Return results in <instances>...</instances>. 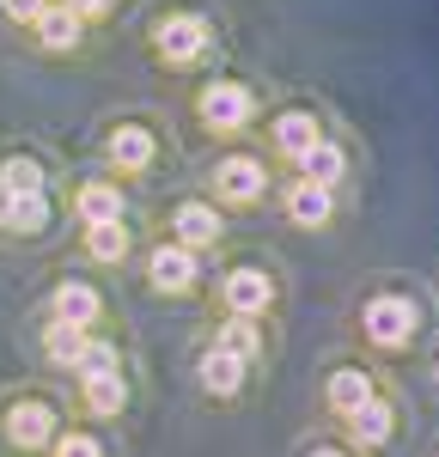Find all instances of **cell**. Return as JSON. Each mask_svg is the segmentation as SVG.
<instances>
[{"label":"cell","mask_w":439,"mask_h":457,"mask_svg":"<svg viewBox=\"0 0 439 457\" xmlns=\"http://www.w3.org/2000/svg\"><path fill=\"white\" fill-rule=\"evenodd\" d=\"M153 49H159V62H171V68L202 62V49H208V19H195V12L159 19V25H153Z\"/></svg>","instance_id":"6da1fadb"},{"label":"cell","mask_w":439,"mask_h":457,"mask_svg":"<svg viewBox=\"0 0 439 457\" xmlns=\"http://www.w3.org/2000/svg\"><path fill=\"white\" fill-rule=\"evenodd\" d=\"M195 110H202V122H208L214 135H238V129L251 122V92L232 86V79H214V86H202Z\"/></svg>","instance_id":"7a4b0ae2"},{"label":"cell","mask_w":439,"mask_h":457,"mask_svg":"<svg viewBox=\"0 0 439 457\" xmlns=\"http://www.w3.org/2000/svg\"><path fill=\"white\" fill-rule=\"evenodd\" d=\"M366 336L378 342V348H402L409 336H415V305L409 299H397V293H378L372 305H366Z\"/></svg>","instance_id":"3957f363"},{"label":"cell","mask_w":439,"mask_h":457,"mask_svg":"<svg viewBox=\"0 0 439 457\" xmlns=\"http://www.w3.org/2000/svg\"><path fill=\"white\" fill-rule=\"evenodd\" d=\"M269 189V171H262V159H244V153H232V159H220L214 165V195L220 202H256Z\"/></svg>","instance_id":"277c9868"},{"label":"cell","mask_w":439,"mask_h":457,"mask_svg":"<svg viewBox=\"0 0 439 457\" xmlns=\"http://www.w3.org/2000/svg\"><path fill=\"white\" fill-rule=\"evenodd\" d=\"M269 299H275V281L262 269H232L226 275V305H232V317H262Z\"/></svg>","instance_id":"5b68a950"},{"label":"cell","mask_w":439,"mask_h":457,"mask_svg":"<svg viewBox=\"0 0 439 457\" xmlns=\"http://www.w3.org/2000/svg\"><path fill=\"white\" fill-rule=\"evenodd\" d=\"M146 275H153L159 293H189V287H195V250L159 245V250H153V262H146Z\"/></svg>","instance_id":"8992f818"},{"label":"cell","mask_w":439,"mask_h":457,"mask_svg":"<svg viewBox=\"0 0 439 457\" xmlns=\"http://www.w3.org/2000/svg\"><path fill=\"white\" fill-rule=\"evenodd\" d=\"M6 439L25 445V452L49 445V439H55V415H49V403H19V409L6 415Z\"/></svg>","instance_id":"52a82bcc"},{"label":"cell","mask_w":439,"mask_h":457,"mask_svg":"<svg viewBox=\"0 0 439 457\" xmlns=\"http://www.w3.org/2000/svg\"><path fill=\"white\" fill-rule=\"evenodd\" d=\"M171 226H178V245H183V250H208V245H220V213L208 208V202H183Z\"/></svg>","instance_id":"ba28073f"},{"label":"cell","mask_w":439,"mask_h":457,"mask_svg":"<svg viewBox=\"0 0 439 457\" xmlns=\"http://www.w3.org/2000/svg\"><path fill=\"white\" fill-rule=\"evenodd\" d=\"M110 165H116V171H146V165H153V135L135 129V122L116 129V135H110Z\"/></svg>","instance_id":"9c48e42d"},{"label":"cell","mask_w":439,"mask_h":457,"mask_svg":"<svg viewBox=\"0 0 439 457\" xmlns=\"http://www.w3.org/2000/svg\"><path fill=\"white\" fill-rule=\"evenodd\" d=\"M324 141V129H318V116H305V110H287V116H275V146L287 153V159H299L305 146Z\"/></svg>","instance_id":"30bf717a"},{"label":"cell","mask_w":439,"mask_h":457,"mask_svg":"<svg viewBox=\"0 0 439 457\" xmlns=\"http://www.w3.org/2000/svg\"><path fill=\"white\" fill-rule=\"evenodd\" d=\"M329 208H335V202H329L324 183H305V177H299V183L287 189V213H293V226H324Z\"/></svg>","instance_id":"8fae6325"},{"label":"cell","mask_w":439,"mask_h":457,"mask_svg":"<svg viewBox=\"0 0 439 457\" xmlns=\"http://www.w3.org/2000/svg\"><path fill=\"white\" fill-rule=\"evenodd\" d=\"M98 317V293L86 281H62L55 287V323H73V329H86Z\"/></svg>","instance_id":"7c38bea8"},{"label":"cell","mask_w":439,"mask_h":457,"mask_svg":"<svg viewBox=\"0 0 439 457\" xmlns=\"http://www.w3.org/2000/svg\"><path fill=\"white\" fill-rule=\"evenodd\" d=\"M73 208L86 226H110V220H122V195H116V183H86Z\"/></svg>","instance_id":"4fadbf2b"},{"label":"cell","mask_w":439,"mask_h":457,"mask_svg":"<svg viewBox=\"0 0 439 457\" xmlns=\"http://www.w3.org/2000/svg\"><path fill=\"white\" fill-rule=\"evenodd\" d=\"M202 385L214 390V396H232V390L244 385V360H232L226 348H208L202 353Z\"/></svg>","instance_id":"5bb4252c"},{"label":"cell","mask_w":439,"mask_h":457,"mask_svg":"<svg viewBox=\"0 0 439 457\" xmlns=\"http://www.w3.org/2000/svg\"><path fill=\"white\" fill-rule=\"evenodd\" d=\"M31 25H37V37H43V49H73V43H79V19H73L68 6H43Z\"/></svg>","instance_id":"9a60e30c"},{"label":"cell","mask_w":439,"mask_h":457,"mask_svg":"<svg viewBox=\"0 0 439 457\" xmlns=\"http://www.w3.org/2000/svg\"><path fill=\"white\" fill-rule=\"evenodd\" d=\"M348 427H354V439H360V445H385V439H391V403L366 396L360 409L348 415Z\"/></svg>","instance_id":"2e32d148"},{"label":"cell","mask_w":439,"mask_h":457,"mask_svg":"<svg viewBox=\"0 0 439 457\" xmlns=\"http://www.w3.org/2000/svg\"><path fill=\"white\" fill-rule=\"evenodd\" d=\"M342 165H348V159H342V146H329V141H318V146H305V153H299V177H305V183H335V177H342Z\"/></svg>","instance_id":"e0dca14e"},{"label":"cell","mask_w":439,"mask_h":457,"mask_svg":"<svg viewBox=\"0 0 439 457\" xmlns=\"http://www.w3.org/2000/svg\"><path fill=\"white\" fill-rule=\"evenodd\" d=\"M366 396H372V378H366V372H354V366L329 378V409H335V415H354Z\"/></svg>","instance_id":"ac0fdd59"},{"label":"cell","mask_w":439,"mask_h":457,"mask_svg":"<svg viewBox=\"0 0 439 457\" xmlns=\"http://www.w3.org/2000/svg\"><path fill=\"white\" fill-rule=\"evenodd\" d=\"M122 403H128L122 372H98V378H86V409H92V415H122Z\"/></svg>","instance_id":"d6986e66"},{"label":"cell","mask_w":439,"mask_h":457,"mask_svg":"<svg viewBox=\"0 0 439 457\" xmlns=\"http://www.w3.org/2000/svg\"><path fill=\"white\" fill-rule=\"evenodd\" d=\"M86 250H92L98 262H122V256H128V226H122V220H110V226H86Z\"/></svg>","instance_id":"ffe728a7"},{"label":"cell","mask_w":439,"mask_h":457,"mask_svg":"<svg viewBox=\"0 0 439 457\" xmlns=\"http://www.w3.org/2000/svg\"><path fill=\"white\" fill-rule=\"evenodd\" d=\"M214 348H226L232 360H251L256 348H262V329H256V317H232L226 329H220V342Z\"/></svg>","instance_id":"44dd1931"},{"label":"cell","mask_w":439,"mask_h":457,"mask_svg":"<svg viewBox=\"0 0 439 457\" xmlns=\"http://www.w3.org/2000/svg\"><path fill=\"white\" fill-rule=\"evenodd\" d=\"M43 220H49L43 189H37V195H12V208H6V226H12V232H43Z\"/></svg>","instance_id":"7402d4cb"},{"label":"cell","mask_w":439,"mask_h":457,"mask_svg":"<svg viewBox=\"0 0 439 457\" xmlns=\"http://www.w3.org/2000/svg\"><path fill=\"white\" fill-rule=\"evenodd\" d=\"M0 183H6L12 195H37V189H43V165H37V159H6V165H0Z\"/></svg>","instance_id":"603a6c76"},{"label":"cell","mask_w":439,"mask_h":457,"mask_svg":"<svg viewBox=\"0 0 439 457\" xmlns=\"http://www.w3.org/2000/svg\"><path fill=\"white\" fill-rule=\"evenodd\" d=\"M86 348V329H73V323H49V360L55 366H73Z\"/></svg>","instance_id":"cb8c5ba5"},{"label":"cell","mask_w":439,"mask_h":457,"mask_svg":"<svg viewBox=\"0 0 439 457\" xmlns=\"http://www.w3.org/2000/svg\"><path fill=\"white\" fill-rule=\"evenodd\" d=\"M73 372H79V378L116 372V348H110V342H86V348H79V360H73Z\"/></svg>","instance_id":"d4e9b609"},{"label":"cell","mask_w":439,"mask_h":457,"mask_svg":"<svg viewBox=\"0 0 439 457\" xmlns=\"http://www.w3.org/2000/svg\"><path fill=\"white\" fill-rule=\"evenodd\" d=\"M55 457H104V452L92 433H68V439H55Z\"/></svg>","instance_id":"484cf974"},{"label":"cell","mask_w":439,"mask_h":457,"mask_svg":"<svg viewBox=\"0 0 439 457\" xmlns=\"http://www.w3.org/2000/svg\"><path fill=\"white\" fill-rule=\"evenodd\" d=\"M0 12H6V19H19V25H31L37 12H43V0H0Z\"/></svg>","instance_id":"4316f807"},{"label":"cell","mask_w":439,"mask_h":457,"mask_svg":"<svg viewBox=\"0 0 439 457\" xmlns=\"http://www.w3.org/2000/svg\"><path fill=\"white\" fill-rule=\"evenodd\" d=\"M62 6H68L73 19H104V12L116 6V0H62Z\"/></svg>","instance_id":"83f0119b"},{"label":"cell","mask_w":439,"mask_h":457,"mask_svg":"<svg viewBox=\"0 0 439 457\" xmlns=\"http://www.w3.org/2000/svg\"><path fill=\"white\" fill-rule=\"evenodd\" d=\"M6 208H12V189L0 183V226H6Z\"/></svg>","instance_id":"f1b7e54d"},{"label":"cell","mask_w":439,"mask_h":457,"mask_svg":"<svg viewBox=\"0 0 439 457\" xmlns=\"http://www.w3.org/2000/svg\"><path fill=\"white\" fill-rule=\"evenodd\" d=\"M311 457H342V452H311Z\"/></svg>","instance_id":"f546056e"},{"label":"cell","mask_w":439,"mask_h":457,"mask_svg":"<svg viewBox=\"0 0 439 457\" xmlns=\"http://www.w3.org/2000/svg\"><path fill=\"white\" fill-rule=\"evenodd\" d=\"M434 378H439V366H434Z\"/></svg>","instance_id":"4dcf8cb0"}]
</instances>
